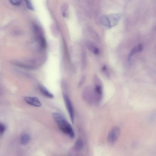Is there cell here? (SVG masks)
<instances>
[{
  "label": "cell",
  "instance_id": "5bb4252c",
  "mask_svg": "<svg viewBox=\"0 0 156 156\" xmlns=\"http://www.w3.org/2000/svg\"><path fill=\"white\" fill-rule=\"evenodd\" d=\"M26 1L28 8L31 10L34 9H33V7H32V5L29 1Z\"/></svg>",
  "mask_w": 156,
  "mask_h": 156
},
{
  "label": "cell",
  "instance_id": "7c38bea8",
  "mask_svg": "<svg viewBox=\"0 0 156 156\" xmlns=\"http://www.w3.org/2000/svg\"><path fill=\"white\" fill-rule=\"evenodd\" d=\"M6 130V127L3 123L0 124V134L1 136L3 135Z\"/></svg>",
  "mask_w": 156,
  "mask_h": 156
},
{
  "label": "cell",
  "instance_id": "4fadbf2b",
  "mask_svg": "<svg viewBox=\"0 0 156 156\" xmlns=\"http://www.w3.org/2000/svg\"><path fill=\"white\" fill-rule=\"evenodd\" d=\"M22 1L20 0H10V2L12 4L15 5H20Z\"/></svg>",
  "mask_w": 156,
  "mask_h": 156
},
{
  "label": "cell",
  "instance_id": "6da1fadb",
  "mask_svg": "<svg viewBox=\"0 0 156 156\" xmlns=\"http://www.w3.org/2000/svg\"><path fill=\"white\" fill-rule=\"evenodd\" d=\"M52 116L61 131L71 138H74L75 137L73 128L63 115L59 113L55 112L53 114Z\"/></svg>",
  "mask_w": 156,
  "mask_h": 156
},
{
  "label": "cell",
  "instance_id": "2e32d148",
  "mask_svg": "<svg viewBox=\"0 0 156 156\" xmlns=\"http://www.w3.org/2000/svg\"><path fill=\"white\" fill-rule=\"evenodd\" d=\"M154 29V30L156 31V26L155 27Z\"/></svg>",
  "mask_w": 156,
  "mask_h": 156
},
{
  "label": "cell",
  "instance_id": "9c48e42d",
  "mask_svg": "<svg viewBox=\"0 0 156 156\" xmlns=\"http://www.w3.org/2000/svg\"><path fill=\"white\" fill-rule=\"evenodd\" d=\"M31 140L30 135L27 133H23L21 136L20 142L23 146H25L28 144Z\"/></svg>",
  "mask_w": 156,
  "mask_h": 156
},
{
  "label": "cell",
  "instance_id": "8fae6325",
  "mask_svg": "<svg viewBox=\"0 0 156 156\" xmlns=\"http://www.w3.org/2000/svg\"><path fill=\"white\" fill-rule=\"evenodd\" d=\"M101 23L104 26L108 28L111 27L108 16H103L100 19Z\"/></svg>",
  "mask_w": 156,
  "mask_h": 156
},
{
  "label": "cell",
  "instance_id": "277c9868",
  "mask_svg": "<svg viewBox=\"0 0 156 156\" xmlns=\"http://www.w3.org/2000/svg\"><path fill=\"white\" fill-rule=\"evenodd\" d=\"M120 133V128L118 127H114L109 132L107 137L108 141L111 144H114L118 140Z\"/></svg>",
  "mask_w": 156,
  "mask_h": 156
},
{
  "label": "cell",
  "instance_id": "30bf717a",
  "mask_svg": "<svg viewBox=\"0 0 156 156\" xmlns=\"http://www.w3.org/2000/svg\"><path fill=\"white\" fill-rule=\"evenodd\" d=\"M83 147V142L82 139H78L76 142L75 144V148L78 151H81Z\"/></svg>",
  "mask_w": 156,
  "mask_h": 156
},
{
  "label": "cell",
  "instance_id": "9a60e30c",
  "mask_svg": "<svg viewBox=\"0 0 156 156\" xmlns=\"http://www.w3.org/2000/svg\"><path fill=\"white\" fill-rule=\"evenodd\" d=\"M93 51L94 54H98L99 53L98 49L95 47L94 48Z\"/></svg>",
  "mask_w": 156,
  "mask_h": 156
},
{
  "label": "cell",
  "instance_id": "8992f818",
  "mask_svg": "<svg viewBox=\"0 0 156 156\" xmlns=\"http://www.w3.org/2000/svg\"><path fill=\"white\" fill-rule=\"evenodd\" d=\"M143 49V45L142 44H139L133 47L131 50L129 55H128V60L129 61L133 55L142 51Z\"/></svg>",
  "mask_w": 156,
  "mask_h": 156
},
{
  "label": "cell",
  "instance_id": "7a4b0ae2",
  "mask_svg": "<svg viewBox=\"0 0 156 156\" xmlns=\"http://www.w3.org/2000/svg\"><path fill=\"white\" fill-rule=\"evenodd\" d=\"M94 96L98 102L102 99L103 94V88L101 81L96 76L94 79Z\"/></svg>",
  "mask_w": 156,
  "mask_h": 156
},
{
  "label": "cell",
  "instance_id": "52a82bcc",
  "mask_svg": "<svg viewBox=\"0 0 156 156\" xmlns=\"http://www.w3.org/2000/svg\"><path fill=\"white\" fill-rule=\"evenodd\" d=\"M39 90L43 95L49 99H53V94L50 92L44 86L40 85L39 86Z\"/></svg>",
  "mask_w": 156,
  "mask_h": 156
},
{
  "label": "cell",
  "instance_id": "5b68a950",
  "mask_svg": "<svg viewBox=\"0 0 156 156\" xmlns=\"http://www.w3.org/2000/svg\"><path fill=\"white\" fill-rule=\"evenodd\" d=\"M24 99L27 103L33 106L40 107L42 105L40 100L36 97L26 96Z\"/></svg>",
  "mask_w": 156,
  "mask_h": 156
},
{
  "label": "cell",
  "instance_id": "3957f363",
  "mask_svg": "<svg viewBox=\"0 0 156 156\" xmlns=\"http://www.w3.org/2000/svg\"><path fill=\"white\" fill-rule=\"evenodd\" d=\"M65 104L67 110L70 117V120L73 124L74 123L75 119L74 110L71 100L68 96L66 94L63 96Z\"/></svg>",
  "mask_w": 156,
  "mask_h": 156
},
{
  "label": "cell",
  "instance_id": "ba28073f",
  "mask_svg": "<svg viewBox=\"0 0 156 156\" xmlns=\"http://www.w3.org/2000/svg\"><path fill=\"white\" fill-rule=\"evenodd\" d=\"M108 17L111 27L116 25L120 18L119 16L116 14H111Z\"/></svg>",
  "mask_w": 156,
  "mask_h": 156
}]
</instances>
